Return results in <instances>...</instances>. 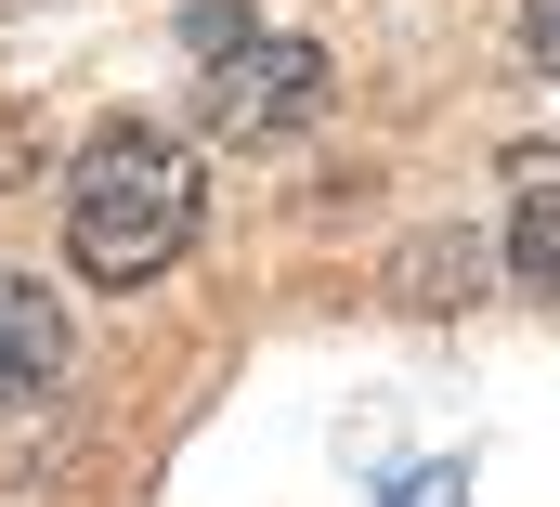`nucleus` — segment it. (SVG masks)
Segmentation results:
<instances>
[{
	"instance_id": "39448f33",
	"label": "nucleus",
	"mask_w": 560,
	"mask_h": 507,
	"mask_svg": "<svg viewBox=\"0 0 560 507\" xmlns=\"http://www.w3.org/2000/svg\"><path fill=\"white\" fill-rule=\"evenodd\" d=\"M248 26H261V0H183V52H196V66H209V52H235Z\"/></svg>"
},
{
	"instance_id": "423d86ee",
	"label": "nucleus",
	"mask_w": 560,
	"mask_h": 507,
	"mask_svg": "<svg viewBox=\"0 0 560 507\" xmlns=\"http://www.w3.org/2000/svg\"><path fill=\"white\" fill-rule=\"evenodd\" d=\"M39 156H52L39 130H26V118H0V182H39Z\"/></svg>"
},
{
	"instance_id": "f257e3e1",
	"label": "nucleus",
	"mask_w": 560,
	"mask_h": 507,
	"mask_svg": "<svg viewBox=\"0 0 560 507\" xmlns=\"http://www.w3.org/2000/svg\"><path fill=\"white\" fill-rule=\"evenodd\" d=\"M196 222H209L196 143H170V130H143V118L79 143V169H66V260L92 286H156L170 260L196 248Z\"/></svg>"
},
{
	"instance_id": "20e7f679",
	"label": "nucleus",
	"mask_w": 560,
	"mask_h": 507,
	"mask_svg": "<svg viewBox=\"0 0 560 507\" xmlns=\"http://www.w3.org/2000/svg\"><path fill=\"white\" fill-rule=\"evenodd\" d=\"M509 273L560 299V196H522V209H509Z\"/></svg>"
},
{
	"instance_id": "7ed1b4c3",
	"label": "nucleus",
	"mask_w": 560,
	"mask_h": 507,
	"mask_svg": "<svg viewBox=\"0 0 560 507\" xmlns=\"http://www.w3.org/2000/svg\"><path fill=\"white\" fill-rule=\"evenodd\" d=\"M52 365H66V313H52V286H13V273H0V403L52 390Z\"/></svg>"
},
{
	"instance_id": "6e6552de",
	"label": "nucleus",
	"mask_w": 560,
	"mask_h": 507,
	"mask_svg": "<svg viewBox=\"0 0 560 507\" xmlns=\"http://www.w3.org/2000/svg\"><path fill=\"white\" fill-rule=\"evenodd\" d=\"M405 507H456V482H418V495H405Z\"/></svg>"
},
{
	"instance_id": "f03ea898",
	"label": "nucleus",
	"mask_w": 560,
	"mask_h": 507,
	"mask_svg": "<svg viewBox=\"0 0 560 507\" xmlns=\"http://www.w3.org/2000/svg\"><path fill=\"white\" fill-rule=\"evenodd\" d=\"M326 92H339V66H326L313 26H248L235 52L196 66V118L222 130V143H287V130L326 118Z\"/></svg>"
},
{
	"instance_id": "0eeeda50",
	"label": "nucleus",
	"mask_w": 560,
	"mask_h": 507,
	"mask_svg": "<svg viewBox=\"0 0 560 507\" xmlns=\"http://www.w3.org/2000/svg\"><path fill=\"white\" fill-rule=\"evenodd\" d=\"M522 52H535V66L560 79V0H535V13H522Z\"/></svg>"
}]
</instances>
